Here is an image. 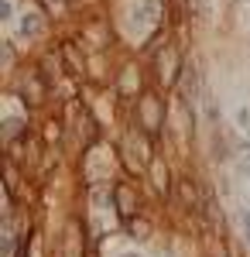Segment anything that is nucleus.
Returning <instances> with one entry per match:
<instances>
[{"label": "nucleus", "instance_id": "4", "mask_svg": "<svg viewBox=\"0 0 250 257\" xmlns=\"http://www.w3.org/2000/svg\"><path fill=\"white\" fill-rule=\"evenodd\" d=\"M69 257H79V237H76V226H69Z\"/></svg>", "mask_w": 250, "mask_h": 257}, {"label": "nucleus", "instance_id": "7", "mask_svg": "<svg viewBox=\"0 0 250 257\" xmlns=\"http://www.w3.org/2000/svg\"><path fill=\"white\" fill-rule=\"evenodd\" d=\"M131 230H134V233H141V237H148V230H151V226H148V223H144V219H141V223H134V226H131Z\"/></svg>", "mask_w": 250, "mask_h": 257}, {"label": "nucleus", "instance_id": "2", "mask_svg": "<svg viewBox=\"0 0 250 257\" xmlns=\"http://www.w3.org/2000/svg\"><path fill=\"white\" fill-rule=\"evenodd\" d=\"M144 117H148V131H158V103L154 99L144 103Z\"/></svg>", "mask_w": 250, "mask_h": 257}, {"label": "nucleus", "instance_id": "5", "mask_svg": "<svg viewBox=\"0 0 250 257\" xmlns=\"http://www.w3.org/2000/svg\"><path fill=\"white\" fill-rule=\"evenodd\" d=\"M4 134H7V141L18 138L21 134V120H7V123H4Z\"/></svg>", "mask_w": 250, "mask_h": 257}, {"label": "nucleus", "instance_id": "1", "mask_svg": "<svg viewBox=\"0 0 250 257\" xmlns=\"http://www.w3.org/2000/svg\"><path fill=\"white\" fill-rule=\"evenodd\" d=\"M113 202H116V213H120V216L131 219L137 213V192L131 189V185H123V182L113 189Z\"/></svg>", "mask_w": 250, "mask_h": 257}, {"label": "nucleus", "instance_id": "8", "mask_svg": "<svg viewBox=\"0 0 250 257\" xmlns=\"http://www.w3.org/2000/svg\"><path fill=\"white\" fill-rule=\"evenodd\" d=\"M243 230H247V240H250V213H243Z\"/></svg>", "mask_w": 250, "mask_h": 257}, {"label": "nucleus", "instance_id": "3", "mask_svg": "<svg viewBox=\"0 0 250 257\" xmlns=\"http://www.w3.org/2000/svg\"><path fill=\"white\" fill-rule=\"evenodd\" d=\"M21 31H24V35H35V31H38V21H35V14H28V18L21 21Z\"/></svg>", "mask_w": 250, "mask_h": 257}, {"label": "nucleus", "instance_id": "9", "mask_svg": "<svg viewBox=\"0 0 250 257\" xmlns=\"http://www.w3.org/2000/svg\"><path fill=\"white\" fill-rule=\"evenodd\" d=\"M123 257H141V254H123Z\"/></svg>", "mask_w": 250, "mask_h": 257}, {"label": "nucleus", "instance_id": "6", "mask_svg": "<svg viewBox=\"0 0 250 257\" xmlns=\"http://www.w3.org/2000/svg\"><path fill=\"white\" fill-rule=\"evenodd\" d=\"M182 196H185V202H195V189H192V185H189V182L182 185Z\"/></svg>", "mask_w": 250, "mask_h": 257}]
</instances>
